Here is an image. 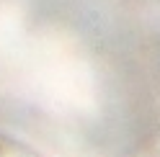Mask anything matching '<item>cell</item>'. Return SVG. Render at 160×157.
<instances>
[{"label":"cell","instance_id":"cell-1","mask_svg":"<svg viewBox=\"0 0 160 157\" xmlns=\"http://www.w3.org/2000/svg\"><path fill=\"white\" fill-rule=\"evenodd\" d=\"M0 157H44L36 147L21 142L18 136L0 129Z\"/></svg>","mask_w":160,"mask_h":157}]
</instances>
